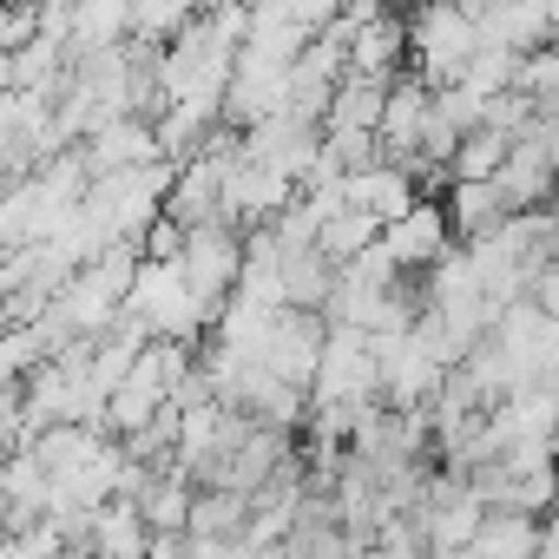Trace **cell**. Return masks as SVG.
<instances>
[{
    "label": "cell",
    "mask_w": 559,
    "mask_h": 559,
    "mask_svg": "<svg viewBox=\"0 0 559 559\" xmlns=\"http://www.w3.org/2000/svg\"><path fill=\"white\" fill-rule=\"evenodd\" d=\"M546 546V520L539 513H507V507H487L474 539L461 546V559H533Z\"/></svg>",
    "instance_id": "cell-4"
},
{
    "label": "cell",
    "mask_w": 559,
    "mask_h": 559,
    "mask_svg": "<svg viewBox=\"0 0 559 559\" xmlns=\"http://www.w3.org/2000/svg\"><path fill=\"white\" fill-rule=\"evenodd\" d=\"M441 217H448V237L474 243V237H487L493 224H507L513 211H507V198H500V185H493V178H461Z\"/></svg>",
    "instance_id": "cell-5"
},
{
    "label": "cell",
    "mask_w": 559,
    "mask_h": 559,
    "mask_svg": "<svg viewBox=\"0 0 559 559\" xmlns=\"http://www.w3.org/2000/svg\"><path fill=\"white\" fill-rule=\"evenodd\" d=\"M376 230H382V224H376L369 211H356V204H336V211L317 224V250H323L330 263H349V257H362V250L376 243Z\"/></svg>",
    "instance_id": "cell-6"
},
{
    "label": "cell",
    "mask_w": 559,
    "mask_h": 559,
    "mask_svg": "<svg viewBox=\"0 0 559 559\" xmlns=\"http://www.w3.org/2000/svg\"><path fill=\"white\" fill-rule=\"evenodd\" d=\"M198 8H204V0H132V27L165 34V27H185Z\"/></svg>",
    "instance_id": "cell-7"
},
{
    "label": "cell",
    "mask_w": 559,
    "mask_h": 559,
    "mask_svg": "<svg viewBox=\"0 0 559 559\" xmlns=\"http://www.w3.org/2000/svg\"><path fill=\"white\" fill-rule=\"evenodd\" d=\"M448 243H454V237H448V217H441L435 198H415L402 217H389V224L376 230V250H382L395 270H408V276H421Z\"/></svg>",
    "instance_id": "cell-3"
},
{
    "label": "cell",
    "mask_w": 559,
    "mask_h": 559,
    "mask_svg": "<svg viewBox=\"0 0 559 559\" xmlns=\"http://www.w3.org/2000/svg\"><path fill=\"white\" fill-rule=\"evenodd\" d=\"M408 34V53H415V80L435 93V86H454L461 67L480 53V27L461 0H421V8L402 21Z\"/></svg>",
    "instance_id": "cell-1"
},
{
    "label": "cell",
    "mask_w": 559,
    "mask_h": 559,
    "mask_svg": "<svg viewBox=\"0 0 559 559\" xmlns=\"http://www.w3.org/2000/svg\"><path fill=\"white\" fill-rule=\"evenodd\" d=\"M237 263H243V237L230 230V224H185V237H178V250H171V270H178V284L204 304V310H217L224 297H230V284H237Z\"/></svg>",
    "instance_id": "cell-2"
}]
</instances>
